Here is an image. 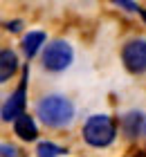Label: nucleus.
Returning a JSON list of instances; mask_svg holds the SVG:
<instances>
[{
    "mask_svg": "<svg viewBox=\"0 0 146 157\" xmlns=\"http://www.w3.org/2000/svg\"><path fill=\"white\" fill-rule=\"evenodd\" d=\"M144 132H146V121H144Z\"/></svg>",
    "mask_w": 146,
    "mask_h": 157,
    "instance_id": "obj_14",
    "label": "nucleus"
},
{
    "mask_svg": "<svg viewBox=\"0 0 146 157\" xmlns=\"http://www.w3.org/2000/svg\"><path fill=\"white\" fill-rule=\"evenodd\" d=\"M121 59H124V65L128 67V72L142 74L146 70V40L137 38V40L126 43V47L121 52Z\"/></svg>",
    "mask_w": 146,
    "mask_h": 157,
    "instance_id": "obj_4",
    "label": "nucleus"
},
{
    "mask_svg": "<svg viewBox=\"0 0 146 157\" xmlns=\"http://www.w3.org/2000/svg\"><path fill=\"white\" fill-rule=\"evenodd\" d=\"M0 157H25V155L11 144H0Z\"/></svg>",
    "mask_w": 146,
    "mask_h": 157,
    "instance_id": "obj_11",
    "label": "nucleus"
},
{
    "mask_svg": "<svg viewBox=\"0 0 146 157\" xmlns=\"http://www.w3.org/2000/svg\"><path fill=\"white\" fill-rule=\"evenodd\" d=\"M27 76H29V70L25 67V74H23V81H20L18 85V90L14 92V94L5 101L2 105V110H0V115H2L5 121H11V119H16L23 115V110H25V99H27Z\"/></svg>",
    "mask_w": 146,
    "mask_h": 157,
    "instance_id": "obj_5",
    "label": "nucleus"
},
{
    "mask_svg": "<svg viewBox=\"0 0 146 157\" xmlns=\"http://www.w3.org/2000/svg\"><path fill=\"white\" fill-rule=\"evenodd\" d=\"M72 59H74V52H72V45L68 40H52L43 52V63L52 72L65 70L72 63Z\"/></svg>",
    "mask_w": 146,
    "mask_h": 157,
    "instance_id": "obj_3",
    "label": "nucleus"
},
{
    "mask_svg": "<svg viewBox=\"0 0 146 157\" xmlns=\"http://www.w3.org/2000/svg\"><path fill=\"white\" fill-rule=\"evenodd\" d=\"M14 130H16V135L20 139H25V141H34L36 137H38V128H36V121L29 117V115H20L14 119Z\"/></svg>",
    "mask_w": 146,
    "mask_h": 157,
    "instance_id": "obj_6",
    "label": "nucleus"
},
{
    "mask_svg": "<svg viewBox=\"0 0 146 157\" xmlns=\"http://www.w3.org/2000/svg\"><path fill=\"white\" fill-rule=\"evenodd\" d=\"M142 115L140 112H130V115L124 117V130H126L128 137H135L137 132H140V128H142Z\"/></svg>",
    "mask_w": 146,
    "mask_h": 157,
    "instance_id": "obj_9",
    "label": "nucleus"
},
{
    "mask_svg": "<svg viewBox=\"0 0 146 157\" xmlns=\"http://www.w3.org/2000/svg\"><path fill=\"white\" fill-rule=\"evenodd\" d=\"M18 67V59L11 49H0V83H5L7 78H11Z\"/></svg>",
    "mask_w": 146,
    "mask_h": 157,
    "instance_id": "obj_7",
    "label": "nucleus"
},
{
    "mask_svg": "<svg viewBox=\"0 0 146 157\" xmlns=\"http://www.w3.org/2000/svg\"><path fill=\"white\" fill-rule=\"evenodd\" d=\"M63 153H65L63 148H58L56 144H52V141H41L38 148H36V155L38 157H58Z\"/></svg>",
    "mask_w": 146,
    "mask_h": 157,
    "instance_id": "obj_10",
    "label": "nucleus"
},
{
    "mask_svg": "<svg viewBox=\"0 0 146 157\" xmlns=\"http://www.w3.org/2000/svg\"><path fill=\"white\" fill-rule=\"evenodd\" d=\"M140 13H142V18L146 20V11H144V9H140Z\"/></svg>",
    "mask_w": 146,
    "mask_h": 157,
    "instance_id": "obj_13",
    "label": "nucleus"
},
{
    "mask_svg": "<svg viewBox=\"0 0 146 157\" xmlns=\"http://www.w3.org/2000/svg\"><path fill=\"white\" fill-rule=\"evenodd\" d=\"M7 29H9V32H18V29H20V20H16V23H9V25H7Z\"/></svg>",
    "mask_w": 146,
    "mask_h": 157,
    "instance_id": "obj_12",
    "label": "nucleus"
},
{
    "mask_svg": "<svg viewBox=\"0 0 146 157\" xmlns=\"http://www.w3.org/2000/svg\"><path fill=\"white\" fill-rule=\"evenodd\" d=\"M43 43H45V34H43V32H29L27 36L23 38V52L32 59V56L38 52V47L43 45Z\"/></svg>",
    "mask_w": 146,
    "mask_h": 157,
    "instance_id": "obj_8",
    "label": "nucleus"
},
{
    "mask_svg": "<svg viewBox=\"0 0 146 157\" xmlns=\"http://www.w3.org/2000/svg\"><path fill=\"white\" fill-rule=\"evenodd\" d=\"M117 135V126L108 115H92L83 126V137L90 146H108Z\"/></svg>",
    "mask_w": 146,
    "mask_h": 157,
    "instance_id": "obj_2",
    "label": "nucleus"
},
{
    "mask_svg": "<svg viewBox=\"0 0 146 157\" xmlns=\"http://www.w3.org/2000/svg\"><path fill=\"white\" fill-rule=\"evenodd\" d=\"M36 112H38V117L43 119L45 126L63 128L74 117V105H72L70 99H65L61 94H49L45 99H41V103L36 105Z\"/></svg>",
    "mask_w": 146,
    "mask_h": 157,
    "instance_id": "obj_1",
    "label": "nucleus"
}]
</instances>
